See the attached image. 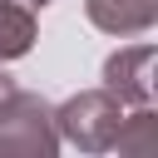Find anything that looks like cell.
<instances>
[{"mask_svg":"<svg viewBox=\"0 0 158 158\" xmlns=\"http://www.w3.org/2000/svg\"><path fill=\"white\" fill-rule=\"evenodd\" d=\"M49 153H59L54 104L15 89L10 104L0 109V158H49Z\"/></svg>","mask_w":158,"mask_h":158,"instance_id":"7a4b0ae2","label":"cell"},{"mask_svg":"<svg viewBox=\"0 0 158 158\" xmlns=\"http://www.w3.org/2000/svg\"><path fill=\"white\" fill-rule=\"evenodd\" d=\"M118 123H123V104L109 89H79L54 109L59 143H74L79 153H109L118 138Z\"/></svg>","mask_w":158,"mask_h":158,"instance_id":"6da1fadb","label":"cell"},{"mask_svg":"<svg viewBox=\"0 0 158 158\" xmlns=\"http://www.w3.org/2000/svg\"><path fill=\"white\" fill-rule=\"evenodd\" d=\"M84 15L94 30L128 40V35H143L158 25V0H84Z\"/></svg>","mask_w":158,"mask_h":158,"instance_id":"277c9868","label":"cell"},{"mask_svg":"<svg viewBox=\"0 0 158 158\" xmlns=\"http://www.w3.org/2000/svg\"><path fill=\"white\" fill-rule=\"evenodd\" d=\"M25 5H30V10H35V5H49V0H25Z\"/></svg>","mask_w":158,"mask_h":158,"instance_id":"ba28073f","label":"cell"},{"mask_svg":"<svg viewBox=\"0 0 158 158\" xmlns=\"http://www.w3.org/2000/svg\"><path fill=\"white\" fill-rule=\"evenodd\" d=\"M153 143H158V114H153L148 104H138L133 114H123L114 148H118V153H148Z\"/></svg>","mask_w":158,"mask_h":158,"instance_id":"8992f818","label":"cell"},{"mask_svg":"<svg viewBox=\"0 0 158 158\" xmlns=\"http://www.w3.org/2000/svg\"><path fill=\"white\" fill-rule=\"evenodd\" d=\"M153 64H158V49L153 44H128L118 54L104 59V89L123 104V109H138V104H153Z\"/></svg>","mask_w":158,"mask_h":158,"instance_id":"3957f363","label":"cell"},{"mask_svg":"<svg viewBox=\"0 0 158 158\" xmlns=\"http://www.w3.org/2000/svg\"><path fill=\"white\" fill-rule=\"evenodd\" d=\"M35 49V10L25 0H0V64Z\"/></svg>","mask_w":158,"mask_h":158,"instance_id":"5b68a950","label":"cell"},{"mask_svg":"<svg viewBox=\"0 0 158 158\" xmlns=\"http://www.w3.org/2000/svg\"><path fill=\"white\" fill-rule=\"evenodd\" d=\"M15 89H20V84H15V79H10V74H5V69H0V109H5V104H10V94H15Z\"/></svg>","mask_w":158,"mask_h":158,"instance_id":"52a82bcc","label":"cell"}]
</instances>
